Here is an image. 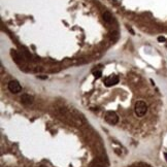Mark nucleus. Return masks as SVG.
Returning <instances> with one entry per match:
<instances>
[{
    "label": "nucleus",
    "instance_id": "1",
    "mask_svg": "<svg viewBox=\"0 0 167 167\" xmlns=\"http://www.w3.org/2000/svg\"><path fill=\"white\" fill-rule=\"evenodd\" d=\"M134 110L137 117H143L148 111V105L145 101H137L134 105Z\"/></svg>",
    "mask_w": 167,
    "mask_h": 167
},
{
    "label": "nucleus",
    "instance_id": "2",
    "mask_svg": "<svg viewBox=\"0 0 167 167\" xmlns=\"http://www.w3.org/2000/svg\"><path fill=\"white\" fill-rule=\"evenodd\" d=\"M104 118H105L106 122L110 125H116L119 123V117H118V115L115 111H111V110L107 111V113H105V116H104Z\"/></svg>",
    "mask_w": 167,
    "mask_h": 167
},
{
    "label": "nucleus",
    "instance_id": "3",
    "mask_svg": "<svg viewBox=\"0 0 167 167\" xmlns=\"http://www.w3.org/2000/svg\"><path fill=\"white\" fill-rule=\"evenodd\" d=\"M120 78L118 75H116V74H113V75H110L107 76V78H105V80H104V85L106 86V87H111V86H115L117 85L118 83H119Z\"/></svg>",
    "mask_w": 167,
    "mask_h": 167
},
{
    "label": "nucleus",
    "instance_id": "4",
    "mask_svg": "<svg viewBox=\"0 0 167 167\" xmlns=\"http://www.w3.org/2000/svg\"><path fill=\"white\" fill-rule=\"evenodd\" d=\"M8 89H9V91L13 93H19L22 90V87H21L20 83H19L18 81H10V82L8 83Z\"/></svg>",
    "mask_w": 167,
    "mask_h": 167
},
{
    "label": "nucleus",
    "instance_id": "5",
    "mask_svg": "<svg viewBox=\"0 0 167 167\" xmlns=\"http://www.w3.org/2000/svg\"><path fill=\"white\" fill-rule=\"evenodd\" d=\"M21 102H22L23 104H26V105L31 104L32 102H33V97L29 94H23L22 96H21Z\"/></svg>",
    "mask_w": 167,
    "mask_h": 167
},
{
    "label": "nucleus",
    "instance_id": "6",
    "mask_svg": "<svg viewBox=\"0 0 167 167\" xmlns=\"http://www.w3.org/2000/svg\"><path fill=\"white\" fill-rule=\"evenodd\" d=\"M103 20L105 21L106 23H110L111 20H113V17H111L110 13H108V11H105V13H103Z\"/></svg>",
    "mask_w": 167,
    "mask_h": 167
},
{
    "label": "nucleus",
    "instance_id": "7",
    "mask_svg": "<svg viewBox=\"0 0 167 167\" xmlns=\"http://www.w3.org/2000/svg\"><path fill=\"white\" fill-rule=\"evenodd\" d=\"M93 75H94L96 78H101V75H102V71L100 70V69H97V70H94V71H93Z\"/></svg>",
    "mask_w": 167,
    "mask_h": 167
},
{
    "label": "nucleus",
    "instance_id": "8",
    "mask_svg": "<svg viewBox=\"0 0 167 167\" xmlns=\"http://www.w3.org/2000/svg\"><path fill=\"white\" fill-rule=\"evenodd\" d=\"M165 40H166V38L164 36H159V37H158V41H159V42H165Z\"/></svg>",
    "mask_w": 167,
    "mask_h": 167
},
{
    "label": "nucleus",
    "instance_id": "9",
    "mask_svg": "<svg viewBox=\"0 0 167 167\" xmlns=\"http://www.w3.org/2000/svg\"><path fill=\"white\" fill-rule=\"evenodd\" d=\"M92 167H105L103 164H96V165H93Z\"/></svg>",
    "mask_w": 167,
    "mask_h": 167
},
{
    "label": "nucleus",
    "instance_id": "10",
    "mask_svg": "<svg viewBox=\"0 0 167 167\" xmlns=\"http://www.w3.org/2000/svg\"><path fill=\"white\" fill-rule=\"evenodd\" d=\"M164 157H165V159H166V161H167V153H165V154H164Z\"/></svg>",
    "mask_w": 167,
    "mask_h": 167
}]
</instances>
